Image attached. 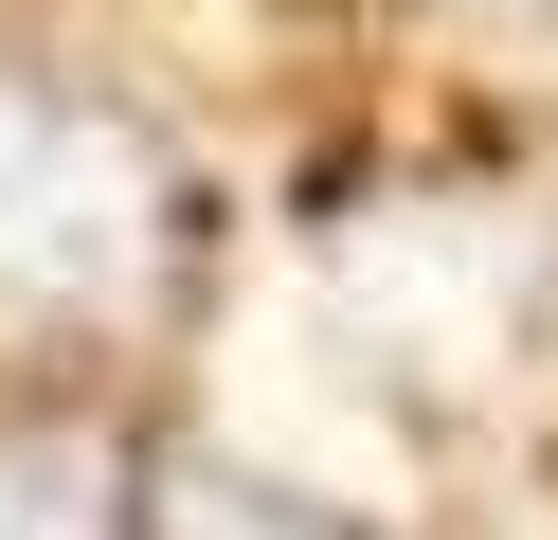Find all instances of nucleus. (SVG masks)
Listing matches in <instances>:
<instances>
[{
	"mask_svg": "<svg viewBox=\"0 0 558 540\" xmlns=\"http://www.w3.org/2000/svg\"><path fill=\"white\" fill-rule=\"evenodd\" d=\"M162 288V163L73 91L0 72V307H145Z\"/></svg>",
	"mask_w": 558,
	"mask_h": 540,
	"instance_id": "nucleus-1",
	"label": "nucleus"
},
{
	"mask_svg": "<svg viewBox=\"0 0 558 540\" xmlns=\"http://www.w3.org/2000/svg\"><path fill=\"white\" fill-rule=\"evenodd\" d=\"M0 540H145V468L90 415H19L0 432Z\"/></svg>",
	"mask_w": 558,
	"mask_h": 540,
	"instance_id": "nucleus-2",
	"label": "nucleus"
},
{
	"mask_svg": "<svg viewBox=\"0 0 558 540\" xmlns=\"http://www.w3.org/2000/svg\"><path fill=\"white\" fill-rule=\"evenodd\" d=\"M145 540H342V523H306V504H270V487H217V468H181V487L145 504Z\"/></svg>",
	"mask_w": 558,
	"mask_h": 540,
	"instance_id": "nucleus-3",
	"label": "nucleus"
}]
</instances>
